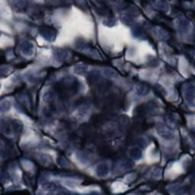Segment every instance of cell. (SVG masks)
I'll return each mask as SVG.
<instances>
[{"mask_svg":"<svg viewBox=\"0 0 195 195\" xmlns=\"http://www.w3.org/2000/svg\"><path fill=\"white\" fill-rule=\"evenodd\" d=\"M136 92L139 95H145L146 94L148 93V89L145 86H140V87H138Z\"/></svg>","mask_w":195,"mask_h":195,"instance_id":"3","label":"cell"},{"mask_svg":"<svg viewBox=\"0 0 195 195\" xmlns=\"http://www.w3.org/2000/svg\"><path fill=\"white\" fill-rule=\"evenodd\" d=\"M157 129L159 135L162 136V137L166 138V139H171L173 136V133L171 131V129L163 124H159L158 126Z\"/></svg>","mask_w":195,"mask_h":195,"instance_id":"1","label":"cell"},{"mask_svg":"<svg viewBox=\"0 0 195 195\" xmlns=\"http://www.w3.org/2000/svg\"><path fill=\"white\" fill-rule=\"evenodd\" d=\"M108 168L105 164H100L97 168V174L101 177L106 175L108 174Z\"/></svg>","mask_w":195,"mask_h":195,"instance_id":"2","label":"cell"}]
</instances>
